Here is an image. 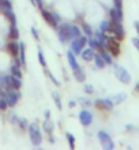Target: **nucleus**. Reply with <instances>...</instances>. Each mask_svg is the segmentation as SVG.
Segmentation results:
<instances>
[{
  "mask_svg": "<svg viewBox=\"0 0 139 150\" xmlns=\"http://www.w3.org/2000/svg\"><path fill=\"white\" fill-rule=\"evenodd\" d=\"M16 124H19V127L22 128V130H28V127H29L28 122H26L25 119H20V117H18V122H16Z\"/></svg>",
  "mask_w": 139,
  "mask_h": 150,
  "instance_id": "obj_34",
  "label": "nucleus"
},
{
  "mask_svg": "<svg viewBox=\"0 0 139 150\" xmlns=\"http://www.w3.org/2000/svg\"><path fill=\"white\" fill-rule=\"evenodd\" d=\"M7 108H8V104H7V100H6V97L0 96V111H6Z\"/></svg>",
  "mask_w": 139,
  "mask_h": 150,
  "instance_id": "obj_33",
  "label": "nucleus"
},
{
  "mask_svg": "<svg viewBox=\"0 0 139 150\" xmlns=\"http://www.w3.org/2000/svg\"><path fill=\"white\" fill-rule=\"evenodd\" d=\"M37 6H38V8H42V0H36Z\"/></svg>",
  "mask_w": 139,
  "mask_h": 150,
  "instance_id": "obj_44",
  "label": "nucleus"
},
{
  "mask_svg": "<svg viewBox=\"0 0 139 150\" xmlns=\"http://www.w3.org/2000/svg\"><path fill=\"white\" fill-rule=\"evenodd\" d=\"M11 87L19 90L20 87H22V81H20V78H16V76L11 75Z\"/></svg>",
  "mask_w": 139,
  "mask_h": 150,
  "instance_id": "obj_26",
  "label": "nucleus"
},
{
  "mask_svg": "<svg viewBox=\"0 0 139 150\" xmlns=\"http://www.w3.org/2000/svg\"><path fill=\"white\" fill-rule=\"evenodd\" d=\"M83 32L86 33V36L87 37L93 36V30H92V28H90V25H87V23L83 25Z\"/></svg>",
  "mask_w": 139,
  "mask_h": 150,
  "instance_id": "obj_35",
  "label": "nucleus"
},
{
  "mask_svg": "<svg viewBox=\"0 0 139 150\" xmlns=\"http://www.w3.org/2000/svg\"><path fill=\"white\" fill-rule=\"evenodd\" d=\"M45 116H47V119H49V116H51V112H49V111H45Z\"/></svg>",
  "mask_w": 139,
  "mask_h": 150,
  "instance_id": "obj_46",
  "label": "nucleus"
},
{
  "mask_svg": "<svg viewBox=\"0 0 139 150\" xmlns=\"http://www.w3.org/2000/svg\"><path fill=\"white\" fill-rule=\"evenodd\" d=\"M78 103H80L83 107H89V105H92V101H90V100L89 98H82V97L78 98Z\"/></svg>",
  "mask_w": 139,
  "mask_h": 150,
  "instance_id": "obj_36",
  "label": "nucleus"
},
{
  "mask_svg": "<svg viewBox=\"0 0 139 150\" xmlns=\"http://www.w3.org/2000/svg\"><path fill=\"white\" fill-rule=\"evenodd\" d=\"M99 30L102 33H105V34H108L111 32V21H102L101 25H99Z\"/></svg>",
  "mask_w": 139,
  "mask_h": 150,
  "instance_id": "obj_27",
  "label": "nucleus"
},
{
  "mask_svg": "<svg viewBox=\"0 0 139 150\" xmlns=\"http://www.w3.org/2000/svg\"><path fill=\"white\" fill-rule=\"evenodd\" d=\"M107 49L109 51V53H111L112 56L117 57V56L120 55V40H117L115 36L113 37L108 36V47H107Z\"/></svg>",
  "mask_w": 139,
  "mask_h": 150,
  "instance_id": "obj_5",
  "label": "nucleus"
},
{
  "mask_svg": "<svg viewBox=\"0 0 139 150\" xmlns=\"http://www.w3.org/2000/svg\"><path fill=\"white\" fill-rule=\"evenodd\" d=\"M99 55L102 56L104 62H105L108 66H112V64H113V56L108 52L107 48H99Z\"/></svg>",
  "mask_w": 139,
  "mask_h": 150,
  "instance_id": "obj_13",
  "label": "nucleus"
},
{
  "mask_svg": "<svg viewBox=\"0 0 139 150\" xmlns=\"http://www.w3.org/2000/svg\"><path fill=\"white\" fill-rule=\"evenodd\" d=\"M79 122L83 127H89L93 122V113L87 109H82L79 112Z\"/></svg>",
  "mask_w": 139,
  "mask_h": 150,
  "instance_id": "obj_10",
  "label": "nucleus"
},
{
  "mask_svg": "<svg viewBox=\"0 0 139 150\" xmlns=\"http://www.w3.org/2000/svg\"><path fill=\"white\" fill-rule=\"evenodd\" d=\"M3 14H4V16L11 22V23H14V25L16 23V15H15V12L12 11V10H6V11H3Z\"/></svg>",
  "mask_w": 139,
  "mask_h": 150,
  "instance_id": "obj_22",
  "label": "nucleus"
},
{
  "mask_svg": "<svg viewBox=\"0 0 139 150\" xmlns=\"http://www.w3.org/2000/svg\"><path fill=\"white\" fill-rule=\"evenodd\" d=\"M95 105L99 109H105V111H112L115 107V103L111 98H99L95 101Z\"/></svg>",
  "mask_w": 139,
  "mask_h": 150,
  "instance_id": "obj_11",
  "label": "nucleus"
},
{
  "mask_svg": "<svg viewBox=\"0 0 139 150\" xmlns=\"http://www.w3.org/2000/svg\"><path fill=\"white\" fill-rule=\"evenodd\" d=\"M113 4H115V8L123 11V0H113Z\"/></svg>",
  "mask_w": 139,
  "mask_h": 150,
  "instance_id": "obj_37",
  "label": "nucleus"
},
{
  "mask_svg": "<svg viewBox=\"0 0 139 150\" xmlns=\"http://www.w3.org/2000/svg\"><path fill=\"white\" fill-rule=\"evenodd\" d=\"M10 71H11V75L16 76V78H22V71H20V66H16L15 63L11 66L10 68Z\"/></svg>",
  "mask_w": 139,
  "mask_h": 150,
  "instance_id": "obj_25",
  "label": "nucleus"
},
{
  "mask_svg": "<svg viewBox=\"0 0 139 150\" xmlns=\"http://www.w3.org/2000/svg\"><path fill=\"white\" fill-rule=\"evenodd\" d=\"M68 105H70V108H75L76 103H75V101H70V103H68Z\"/></svg>",
  "mask_w": 139,
  "mask_h": 150,
  "instance_id": "obj_45",
  "label": "nucleus"
},
{
  "mask_svg": "<svg viewBox=\"0 0 139 150\" xmlns=\"http://www.w3.org/2000/svg\"><path fill=\"white\" fill-rule=\"evenodd\" d=\"M38 62H40V64L42 67H47V60H45V56H44V53H42V49H41V48H38Z\"/></svg>",
  "mask_w": 139,
  "mask_h": 150,
  "instance_id": "obj_29",
  "label": "nucleus"
},
{
  "mask_svg": "<svg viewBox=\"0 0 139 150\" xmlns=\"http://www.w3.org/2000/svg\"><path fill=\"white\" fill-rule=\"evenodd\" d=\"M47 74H48V76H49V78H51V81H52V82H53V83H55L56 86H60V83H59V81H57V79H56V78H55V76H53V75H52V72H51V71H48V72H47Z\"/></svg>",
  "mask_w": 139,
  "mask_h": 150,
  "instance_id": "obj_39",
  "label": "nucleus"
},
{
  "mask_svg": "<svg viewBox=\"0 0 139 150\" xmlns=\"http://www.w3.org/2000/svg\"><path fill=\"white\" fill-rule=\"evenodd\" d=\"M97 135H98L101 146H102L105 150H113L115 149V143H113L111 135L108 134V132H105V131H98V134Z\"/></svg>",
  "mask_w": 139,
  "mask_h": 150,
  "instance_id": "obj_4",
  "label": "nucleus"
},
{
  "mask_svg": "<svg viewBox=\"0 0 139 150\" xmlns=\"http://www.w3.org/2000/svg\"><path fill=\"white\" fill-rule=\"evenodd\" d=\"M87 44L90 45V48H93V49H95V48H98V41H97V38H95V37H93V36L89 37Z\"/></svg>",
  "mask_w": 139,
  "mask_h": 150,
  "instance_id": "obj_32",
  "label": "nucleus"
},
{
  "mask_svg": "<svg viewBox=\"0 0 139 150\" xmlns=\"http://www.w3.org/2000/svg\"><path fill=\"white\" fill-rule=\"evenodd\" d=\"M109 98H111L115 104H121V103L124 101V100L127 98V94H126V93H119V94H113V96H111Z\"/></svg>",
  "mask_w": 139,
  "mask_h": 150,
  "instance_id": "obj_21",
  "label": "nucleus"
},
{
  "mask_svg": "<svg viewBox=\"0 0 139 150\" xmlns=\"http://www.w3.org/2000/svg\"><path fill=\"white\" fill-rule=\"evenodd\" d=\"M67 59H68V63H70L72 70H75V68L79 67V64H78V62H76V59H75V55H74V52H72L71 49L67 52Z\"/></svg>",
  "mask_w": 139,
  "mask_h": 150,
  "instance_id": "obj_17",
  "label": "nucleus"
},
{
  "mask_svg": "<svg viewBox=\"0 0 139 150\" xmlns=\"http://www.w3.org/2000/svg\"><path fill=\"white\" fill-rule=\"evenodd\" d=\"M83 90L87 93V94H93L94 93V87L92 86V85H85L83 86Z\"/></svg>",
  "mask_w": 139,
  "mask_h": 150,
  "instance_id": "obj_38",
  "label": "nucleus"
},
{
  "mask_svg": "<svg viewBox=\"0 0 139 150\" xmlns=\"http://www.w3.org/2000/svg\"><path fill=\"white\" fill-rule=\"evenodd\" d=\"M70 36H71V40L72 38H76V37L82 36V33H80V29L75 25H71V28H70Z\"/></svg>",
  "mask_w": 139,
  "mask_h": 150,
  "instance_id": "obj_23",
  "label": "nucleus"
},
{
  "mask_svg": "<svg viewBox=\"0 0 139 150\" xmlns=\"http://www.w3.org/2000/svg\"><path fill=\"white\" fill-rule=\"evenodd\" d=\"M74 76L78 82H85V79H86V74H85V70L82 67H78L74 70Z\"/></svg>",
  "mask_w": 139,
  "mask_h": 150,
  "instance_id": "obj_16",
  "label": "nucleus"
},
{
  "mask_svg": "<svg viewBox=\"0 0 139 150\" xmlns=\"http://www.w3.org/2000/svg\"><path fill=\"white\" fill-rule=\"evenodd\" d=\"M0 10L6 11V10H12V4L10 0H0Z\"/></svg>",
  "mask_w": 139,
  "mask_h": 150,
  "instance_id": "obj_28",
  "label": "nucleus"
},
{
  "mask_svg": "<svg viewBox=\"0 0 139 150\" xmlns=\"http://www.w3.org/2000/svg\"><path fill=\"white\" fill-rule=\"evenodd\" d=\"M112 66H113V70H115L116 78L119 79L120 82H121V83H126V85L131 83V74H130V72H128L127 70L123 67V66L116 64V63H113Z\"/></svg>",
  "mask_w": 139,
  "mask_h": 150,
  "instance_id": "obj_1",
  "label": "nucleus"
},
{
  "mask_svg": "<svg viewBox=\"0 0 139 150\" xmlns=\"http://www.w3.org/2000/svg\"><path fill=\"white\" fill-rule=\"evenodd\" d=\"M8 36H10V38L11 40H18L19 38V30H18V28H16V25L11 23V26H10V32H8Z\"/></svg>",
  "mask_w": 139,
  "mask_h": 150,
  "instance_id": "obj_19",
  "label": "nucleus"
},
{
  "mask_svg": "<svg viewBox=\"0 0 139 150\" xmlns=\"http://www.w3.org/2000/svg\"><path fill=\"white\" fill-rule=\"evenodd\" d=\"M131 41H132V44H134V47L139 51V37H132Z\"/></svg>",
  "mask_w": 139,
  "mask_h": 150,
  "instance_id": "obj_41",
  "label": "nucleus"
},
{
  "mask_svg": "<svg viewBox=\"0 0 139 150\" xmlns=\"http://www.w3.org/2000/svg\"><path fill=\"white\" fill-rule=\"evenodd\" d=\"M109 16H111V21H113V22H123V11H120L115 7L109 10Z\"/></svg>",
  "mask_w": 139,
  "mask_h": 150,
  "instance_id": "obj_12",
  "label": "nucleus"
},
{
  "mask_svg": "<svg viewBox=\"0 0 139 150\" xmlns=\"http://www.w3.org/2000/svg\"><path fill=\"white\" fill-rule=\"evenodd\" d=\"M134 28H135L136 33H138V37H139V21H135V22H134Z\"/></svg>",
  "mask_w": 139,
  "mask_h": 150,
  "instance_id": "obj_43",
  "label": "nucleus"
},
{
  "mask_svg": "<svg viewBox=\"0 0 139 150\" xmlns=\"http://www.w3.org/2000/svg\"><path fill=\"white\" fill-rule=\"evenodd\" d=\"M8 120H10L11 123H16L18 122V116H16L15 113H10L8 115Z\"/></svg>",
  "mask_w": 139,
  "mask_h": 150,
  "instance_id": "obj_40",
  "label": "nucleus"
},
{
  "mask_svg": "<svg viewBox=\"0 0 139 150\" xmlns=\"http://www.w3.org/2000/svg\"><path fill=\"white\" fill-rule=\"evenodd\" d=\"M135 91H138V93H139V82L135 85Z\"/></svg>",
  "mask_w": 139,
  "mask_h": 150,
  "instance_id": "obj_47",
  "label": "nucleus"
},
{
  "mask_svg": "<svg viewBox=\"0 0 139 150\" xmlns=\"http://www.w3.org/2000/svg\"><path fill=\"white\" fill-rule=\"evenodd\" d=\"M86 44H87V36H79L76 38H72L71 51L74 52V55H80V52L83 51Z\"/></svg>",
  "mask_w": 139,
  "mask_h": 150,
  "instance_id": "obj_3",
  "label": "nucleus"
},
{
  "mask_svg": "<svg viewBox=\"0 0 139 150\" xmlns=\"http://www.w3.org/2000/svg\"><path fill=\"white\" fill-rule=\"evenodd\" d=\"M42 127H44V131L45 132H48V134H52V131H53V128H55V124L49 120V119H45L44 124H42Z\"/></svg>",
  "mask_w": 139,
  "mask_h": 150,
  "instance_id": "obj_24",
  "label": "nucleus"
},
{
  "mask_svg": "<svg viewBox=\"0 0 139 150\" xmlns=\"http://www.w3.org/2000/svg\"><path fill=\"white\" fill-rule=\"evenodd\" d=\"M70 28H71L70 23H61L60 26H57V37H59L61 44L67 42L68 40H71V36H70Z\"/></svg>",
  "mask_w": 139,
  "mask_h": 150,
  "instance_id": "obj_6",
  "label": "nucleus"
},
{
  "mask_svg": "<svg viewBox=\"0 0 139 150\" xmlns=\"http://www.w3.org/2000/svg\"><path fill=\"white\" fill-rule=\"evenodd\" d=\"M52 97H53V101L56 103V107H57V109H63V107H61V100H60V97H59V94L57 93H52Z\"/></svg>",
  "mask_w": 139,
  "mask_h": 150,
  "instance_id": "obj_30",
  "label": "nucleus"
},
{
  "mask_svg": "<svg viewBox=\"0 0 139 150\" xmlns=\"http://www.w3.org/2000/svg\"><path fill=\"white\" fill-rule=\"evenodd\" d=\"M94 63H95V67L98 68V70H102V68H105V66H107V63L104 62L102 56L99 55V53H95L94 55Z\"/></svg>",
  "mask_w": 139,
  "mask_h": 150,
  "instance_id": "obj_18",
  "label": "nucleus"
},
{
  "mask_svg": "<svg viewBox=\"0 0 139 150\" xmlns=\"http://www.w3.org/2000/svg\"><path fill=\"white\" fill-rule=\"evenodd\" d=\"M19 98H20V93L16 90V89H8V90H7L6 100H7L8 107H15Z\"/></svg>",
  "mask_w": 139,
  "mask_h": 150,
  "instance_id": "obj_9",
  "label": "nucleus"
},
{
  "mask_svg": "<svg viewBox=\"0 0 139 150\" xmlns=\"http://www.w3.org/2000/svg\"><path fill=\"white\" fill-rule=\"evenodd\" d=\"M32 34L33 36H34V38L37 40V41H38V40H40V36H38V33H37V30L34 28H32Z\"/></svg>",
  "mask_w": 139,
  "mask_h": 150,
  "instance_id": "obj_42",
  "label": "nucleus"
},
{
  "mask_svg": "<svg viewBox=\"0 0 139 150\" xmlns=\"http://www.w3.org/2000/svg\"><path fill=\"white\" fill-rule=\"evenodd\" d=\"M28 131H29V137H30L33 146H40L42 143V135L40 132V128L36 124H29Z\"/></svg>",
  "mask_w": 139,
  "mask_h": 150,
  "instance_id": "obj_2",
  "label": "nucleus"
},
{
  "mask_svg": "<svg viewBox=\"0 0 139 150\" xmlns=\"http://www.w3.org/2000/svg\"><path fill=\"white\" fill-rule=\"evenodd\" d=\"M126 127H127V131L132 130V126H131V124H127V126H126Z\"/></svg>",
  "mask_w": 139,
  "mask_h": 150,
  "instance_id": "obj_48",
  "label": "nucleus"
},
{
  "mask_svg": "<svg viewBox=\"0 0 139 150\" xmlns=\"http://www.w3.org/2000/svg\"><path fill=\"white\" fill-rule=\"evenodd\" d=\"M8 51H10V53H11L14 57H16V56H19V44L15 42V41H10L7 45Z\"/></svg>",
  "mask_w": 139,
  "mask_h": 150,
  "instance_id": "obj_15",
  "label": "nucleus"
},
{
  "mask_svg": "<svg viewBox=\"0 0 139 150\" xmlns=\"http://www.w3.org/2000/svg\"><path fill=\"white\" fill-rule=\"evenodd\" d=\"M30 3H33V6H37V3H36V0H30Z\"/></svg>",
  "mask_w": 139,
  "mask_h": 150,
  "instance_id": "obj_49",
  "label": "nucleus"
},
{
  "mask_svg": "<svg viewBox=\"0 0 139 150\" xmlns=\"http://www.w3.org/2000/svg\"><path fill=\"white\" fill-rule=\"evenodd\" d=\"M19 59L22 62V66H26V45L23 42L19 44Z\"/></svg>",
  "mask_w": 139,
  "mask_h": 150,
  "instance_id": "obj_20",
  "label": "nucleus"
},
{
  "mask_svg": "<svg viewBox=\"0 0 139 150\" xmlns=\"http://www.w3.org/2000/svg\"><path fill=\"white\" fill-rule=\"evenodd\" d=\"M66 137H67L68 143H70V149H75V137L72 134H70V132H67Z\"/></svg>",
  "mask_w": 139,
  "mask_h": 150,
  "instance_id": "obj_31",
  "label": "nucleus"
},
{
  "mask_svg": "<svg viewBox=\"0 0 139 150\" xmlns=\"http://www.w3.org/2000/svg\"><path fill=\"white\" fill-rule=\"evenodd\" d=\"M94 55H95V52L93 48H87V49H83V51L80 52V56H82V59L85 62H92L94 59Z\"/></svg>",
  "mask_w": 139,
  "mask_h": 150,
  "instance_id": "obj_14",
  "label": "nucleus"
},
{
  "mask_svg": "<svg viewBox=\"0 0 139 150\" xmlns=\"http://www.w3.org/2000/svg\"><path fill=\"white\" fill-rule=\"evenodd\" d=\"M40 11H41V15L44 16V19L47 21L51 26H53V28H57V26H59L60 18H59L57 14H55V12H49V11H47V10H44V8H40Z\"/></svg>",
  "mask_w": 139,
  "mask_h": 150,
  "instance_id": "obj_7",
  "label": "nucleus"
},
{
  "mask_svg": "<svg viewBox=\"0 0 139 150\" xmlns=\"http://www.w3.org/2000/svg\"><path fill=\"white\" fill-rule=\"evenodd\" d=\"M111 33H113V36L121 41L124 38V36H126V30H124L121 22H113V21H111Z\"/></svg>",
  "mask_w": 139,
  "mask_h": 150,
  "instance_id": "obj_8",
  "label": "nucleus"
}]
</instances>
